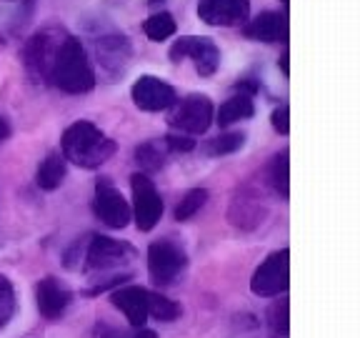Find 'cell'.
Returning <instances> with one entry per match:
<instances>
[{"mask_svg": "<svg viewBox=\"0 0 360 338\" xmlns=\"http://www.w3.org/2000/svg\"><path fill=\"white\" fill-rule=\"evenodd\" d=\"M115 153V141H110L98 125L78 120L63 133V158L80 168H98Z\"/></svg>", "mask_w": 360, "mask_h": 338, "instance_id": "obj_1", "label": "cell"}, {"mask_svg": "<svg viewBox=\"0 0 360 338\" xmlns=\"http://www.w3.org/2000/svg\"><path fill=\"white\" fill-rule=\"evenodd\" d=\"M51 83L56 88L65 90V93H88L93 85H96V73H93V65L88 61V53L80 45L78 38H70L68 35L63 40L60 51H58V58L53 63L51 70Z\"/></svg>", "mask_w": 360, "mask_h": 338, "instance_id": "obj_2", "label": "cell"}, {"mask_svg": "<svg viewBox=\"0 0 360 338\" xmlns=\"http://www.w3.org/2000/svg\"><path fill=\"white\" fill-rule=\"evenodd\" d=\"M65 38H68L65 30L45 28V30H38V33L25 43V48H22V61H25V68H28V73L35 78V83H51L53 63H56L58 51H60V45Z\"/></svg>", "mask_w": 360, "mask_h": 338, "instance_id": "obj_3", "label": "cell"}, {"mask_svg": "<svg viewBox=\"0 0 360 338\" xmlns=\"http://www.w3.org/2000/svg\"><path fill=\"white\" fill-rule=\"evenodd\" d=\"M290 254L288 248L270 254L268 261H263L258 270L253 273V281H250V291L260 299H273V296H281L283 291H288V281H290V263H288Z\"/></svg>", "mask_w": 360, "mask_h": 338, "instance_id": "obj_4", "label": "cell"}, {"mask_svg": "<svg viewBox=\"0 0 360 338\" xmlns=\"http://www.w3.org/2000/svg\"><path fill=\"white\" fill-rule=\"evenodd\" d=\"M188 258L183 248L170 241H155L148 248V270L150 278L160 286H168L180 276V270L186 268Z\"/></svg>", "mask_w": 360, "mask_h": 338, "instance_id": "obj_5", "label": "cell"}, {"mask_svg": "<svg viewBox=\"0 0 360 338\" xmlns=\"http://www.w3.org/2000/svg\"><path fill=\"white\" fill-rule=\"evenodd\" d=\"M170 58H173L175 63H180L183 58H191V61L195 63V70L202 78H210L220 68V51L210 38H195V35L180 38L178 43L170 48Z\"/></svg>", "mask_w": 360, "mask_h": 338, "instance_id": "obj_6", "label": "cell"}, {"mask_svg": "<svg viewBox=\"0 0 360 338\" xmlns=\"http://www.w3.org/2000/svg\"><path fill=\"white\" fill-rule=\"evenodd\" d=\"M213 123V103L208 96H188L175 106L170 125L188 135H200Z\"/></svg>", "mask_w": 360, "mask_h": 338, "instance_id": "obj_7", "label": "cell"}, {"mask_svg": "<svg viewBox=\"0 0 360 338\" xmlns=\"http://www.w3.org/2000/svg\"><path fill=\"white\" fill-rule=\"evenodd\" d=\"M133 186V201H135V223L141 231H153L163 215V201L158 196L153 180L146 173H135L130 178Z\"/></svg>", "mask_w": 360, "mask_h": 338, "instance_id": "obj_8", "label": "cell"}, {"mask_svg": "<svg viewBox=\"0 0 360 338\" xmlns=\"http://www.w3.org/2000/svg\"><path fill=\"white\" fill-rule=\"evenodd\" d=\"M96 215L110 228H125L130 220V206L123 198V193L112 186L110 180L103 178L96 186V201H93Z\"/></svg>", "mask_w": 360, "mask_h": 338, "instance_id": "obj_9", "label": "cell"}, {"mask_svg": "<svg viewBox=\"0 0 360 338\" xmlns=\"http://www.w3.org/2000/svg\"><path fill=\"white\" fill-rule=\"evenodd\" d=\"M178 96H175V88L168 85L165 80L155 78V75H143V78L135 80L133 85V103L141 111H165V108L175 106Z\"/></svg>", "mask_w": 360, "mask_h": 338, "instance_id": "obj_10", "label": "cell"}, {"mask_svg": "<svg viewBox=\"0 0 360 338\" xmlns=\"http://www.w3.org/2000/svg\"><path fill=\"white\" fill-rule=\"evenodd\" d=\"M133 256V248L123 241L108 236H93L85 254V270H108L112 265L125 263Z\"/></svg>", "mask_w": 360, "mask_h": 338, "instance_id": "obj_11", "label": "cell"}, {"mask_svg": "<svg viewBox=\"0 0 360 338\" xmlns=\"http://www.w3.org/2000/svg\"><path fill=\"white\" fill-rule=\"evenodd\" d=\"M198 15L208 25H223V28H233V25H243L250 15V3L248 0H200L198 6Z\"/></svg>", "mask_w": 360, "mask_h": 338, "instance_id": "obj_12", "label": "cell"}, {"mask_svg": "<svg viewBox=\"0 0 360 338\" xmlns=\"http://www.w3.org/2000/svg\"><path fill=\"white\" fill-rule=\"evenodd\" d=\"M148 296H150V291H146V288L125 286V288H118L110 299H112V303L128 315V321L133 323L135 328H143L148 318H150V315H148Z\"/></svg>", "mask_w": 360, "mask_h": 338, "instance_id": "obj_13", "label": "cell"}, {"mask_svg": "<svg viewBox=\"0 0 360 338\" xmlns=\"http://www.w3.org/2000/svg\"><path fill=\"white\" fill-rule=\"evenodd\" d=\"M70 291L56 281V278H45L35 288V301H38V311L45 318H60L65 308L70 306Z\"/></svg>", "mask_w": 360, "mask_h": 338, "instance_id": "obj_14", "label": "cell"}, {"mask_svg": "<svg viewBox=\"0 0 360 338\" xmlns=\"http://www.w3.org/2000/svg\"><path fill=\"white\" fill-rule=\"evenodd\" d=\"M285 18L281 13L265 11L260 13L255 20H250L245 25V35L253 40H260V43H278V40L285 38Z\"/></svg>", "mask_w": 360, "mask_h": 338, "instance_id": "obj_15", "label": "cell"}, {"mask_svg": "<svg viewBox=\"0 0 360 338\" xmlns=\"http://www.w3.org/2000/svg\"><path fill=\"white\" fill-rule=\"evenodd\" d=\"M98 56L105 68L115 63V70H123L125 61L130 58V45L123 35H108V38L98 40Z\"/></svg>", "mask_w": 360, "mask_h": 338, "instance_id": "obj_16", "label": "cell"}, {"mask_svg": "<svg viewBox=\"0 0 360 338\" xmlns=\"http://www.w3.org/2000/svg\"><path fill=\"white\" fill-rule=\"evenodd\" d=\"M253 113H255L253 96H245V93H240V96H233L231 101H225L223 106H220L218 123L220 125H233V123H238V120L253 118Z\"/></svg>", "mask_w": 360, "mask_h": 338, "instance_id": "obj_17", "label": "cell"}, {"mask_svg": "<svg viewBox=\"0 0 360 338\" xmlns=\"http://www.w3.org/2000/svg\"><path fill=\"white\" fill-rule=\"evenodd\" d=\"M65 178V158L60 153H51L38 168V186L43 191H56Z\"/></svg>", "mask_w": 360, "mask_h": 338, "instance_id": "obj_18", "label": "cell"}, {"mask_svg": "<svg viewBox=\"0 0 360 338\" xmlns=\"http://www.w3.org/2000/svg\"><path fill=\"white\" fill-rule=\"evenodd\" d=\"M175 20L170 13H155V15H150L146 23H143V30H146V35L150 40H155V43H160V40H168L170 35L175 33Z\"/></svg>", "mask_w": 360, "mask_h": 338, "instance_id": "obj_19", "label": "cell"}, {"mask_svg": "<svg viewBox=\"0 0 360 338\" xmlns=\"http://www.w3.org/2000/svg\"><path fill=\"white\" fill-rule=\"evenodd\" d=\"M135 161H138V165H141L146 173H153V170H160L165 165V153L160 151L158 143L148 141L135 148Z\"/></svg>", "mask_w": 360, "mask_h": 338, "instance_id": "obj_20", "label": "cell"}, {"mask_svg": "<svg viewBox=\"0 0 360 338\" xmlns=\"http://www.w3.org/2000/svg\"><path fill=\"white\" fill-rule=\"evenodd\" d=\"M148 315L155 318V321H160V323L175 321V318L180 315V306L173 303L170 299H165V296L150 293V296H148Z\"/></svg>", "mask_w": 360, "mask_h": 338, "instance_id": "obj_21", "label": "cell"}, {"mask_svg": "<svg viewBox=\"0 0 360 338\" xmlns=\"http://www.w3.org/2000/svg\"><path fill=\"white\" fill-rule=\"evenodd\" d=\"M205 201H208V191L205 188H193V191L186 193V198L178 203V208H175V220H188L193 218V215L198 213V211L205 206Z\"/></svg>", "mask_w": 360, "mask_h": 338, "instance_id": "obj_22", "label": "cell"}, {"mask_svg": "<svg viewBox=\"0 0 360 338\" xmlns=\"http://www.w3.org/2000/svg\"><path fill=\"white\" fill-rule=\"evenodd\" d=\"M268 178H270V183H273V188H276L283 198L290 196V186H288V151H283L281 156L273 158Z\"/></svg>", "mask_w": 360, "mask_h": 338, "instance_id": "obj_23", "label": "cell"}, {"mask_svg": "<svg viewBox=\"0 0 360 338\" xmlns=\"http://www.w3.org/2000/svg\"><path fill=\"white\" fill-rule=\"evenodd\" d=\"M243 143H245L243 133H223L208 143V153L210 156H228V153H236L238 148H243Z\"/></svg>", "mask_w": 360, "mask_h": 338, "instance_id": "obj_24", "label": "cell"}, {"mask_svg": "<svg viewBox=\"0 0 360 338\" xmlns=\"http://www.w3.org/2000/svg\"><path fill=\"white\" fill-rule=\"evenodd\" d=\"M15 313V291L6 276H0V328L6 326Z\"/></svg>", "mask_w": 360, "mask_h": 338, "instance_id": "obj_25", "label": "cell"}, {"mask_svg": "<svg viewBox=\"0 0 360 338\" xmlns=\"http://www.w3.org/2000/svg\"><path fill=\"white\" fill-rule=\"evenodd\" d=\"M268 326L273 338H288V303L278 301L268 313Z\"/></svg>", "mask_w": 360, "mask_h": 338, "instance_id": "obj_26", "label": "cell"}, {"mask_svg": "<svg viewBox=\"0 0 360 338\" xmlns=\"http://www.w3.org/2000/svg\"><path fill=\"white\" fill-rule=\"evenodd\" d=\"M165 146L170 148V151H180V153H188L195 148V141H193L188 133H170L165 135Z\"/></svg>", "mask_w": 360, "mask_h": 338, "instance_id": "obj_27", "label": "cell"}, {"mask_svg": "<svg viewBox=\"0 0 360 338\" xmlns=\"http://www.w3.org/2000/svg\"><path fill=\"white\" fill-rule=\"evenodd\" d=\"M273 128H276L278 133H283V135L290 130V108H288L285 103L273 111Z\"/></svg>", "mask_w": 360, "mask_h": 338, "instance_id": "obj_28", "label": "cell"}, {"mask_svg": "<svg viewBox=\"0 0 360 338\" xmlns=\"http://www.w3.org/2000/svg\"><path fill=\"white\" fill-rule=\"evenodd\" d=\"M8 133H11V128H8L6 120L0 118V141H3V138H8Z\"/></svg>", "mask_w": 360, "mask_h": 338, "instance_id": "obj_29", "label": "cell"}, {"mask_svg": "<svg viewBox=\"0 0 360 338\" xmlns=\"http://www.w3.org/2000/svg\"><path fill=\"white\" fill-rule=\"evenodd\" d=\"M281 68H283V73L288 75V56H283V58H281Z\"/></svg>", "mask_w": 360, "mask_h": 338, "instance_id": "obj_30", "label": "cell"}, {"mask_svg": "<svg viewBox=\"0 0 360 338\" xmlns=\"http://www.w3.org/2000/svg\"><path fill=\"white\" fill-rule=\"evenodd\" d=\"M283 3H288V0H283Z\"/></svg>", "mask_w": 360, "mask_h": 338, "instance_id": "obj_31", "label": "cell"}]
</instances>
